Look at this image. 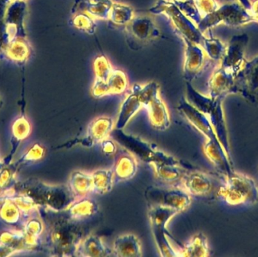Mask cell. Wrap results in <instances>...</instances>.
I'll return each mask as SVG.
<instances>
[{
    "mask_svg": "<svg viewBox=\"0 0 258 257\" xmlns=\"http://www.w3.org/2000/svg\"><path fill=\"white\" fill-rule=\"evenodd\" d=\"M177 110L190 125L206 137L203 152L218 172L224 177L233 173L234 172L233 161L227 156L207 116L192 105L186 98H181L177 106Z\"/></svg>",
    "mask_w": 258,
    "mask_h": 257,
    "instance_id": "obj_1",
    "label": "cell"
},
{
    "mask_svg": "<svg viewBox=\"0 0 258 257\" xmlns=\"http://www.w3.org/2000/svg\"><path fill=\"white\" fill-rule=\"evenodd\" d=\"M172 2L186 16H187L189 19L192 20L197 25H198L199 23L202 20V16L200 15L197 6H196L195 2Z\"/></svg>",
    "mask_w": 258,
    "mask_h": 257,
    "instance_id": "obj_36",
    "label": "cell"
},
{
    "mask_svg": "<svg viewBox=\"0 0 258 257\" xmlns=\"http://www.w3.org/2000/svg\"><path fill=\"white\" fill-rule=\"evenodd\" d=\"M98 211V205L93 199L87 197L76 199L66 210L68 217L74 221L80 222L93 217Z\"/></svg>",
    "mask_w": 258,
    "mask_h": 257,
    "instance_id": "obj_26",
    "label": "cell"
},
{
    "mask_svg": "<svg viewBox=\"0 0 258 257\" xmlns=\"http://www.w3.org/2000/svg\"><path fill=\"white\" fill-rule=\"evenodd\" d=\"M0 202H1V200H0Z\"/></svg>",
    "mask_w": 258,
    "mask_h": 257,
    "instance_id": "obj_44",
    "label": "cell"
},
{
    "mask_svg": "<svg viewBox=\"0 0 258 257\" xmlns=\"http://www.w3.org/2000/svg\"><path fill=\"white\" fill-rule=\"evenodd\" d=\"M74 24L76 27L83 30L89 34L95 33L96 25H95L94 18L88 15L86 12H77L74 14Z\"/></svg>",
    "mask_w": 258,
    "mask_h": 257,
    "instance_id": "obj_35",
    "label": "cell"
},
{
    "mask_svg": "<svg viewBox=\"0 0 258 257\" xmlns=\"http://www.w3.org/2000/svg\"><path fill=\"white\" fill-rule=\"evenodd\" d=\"M248 42V36L245 33L233 36L221 58V66L237 76L245 61L244 54Z\"/></svg>",
    "mask_w": 258,
    "mask_h": 257,
    "instance_id": "obj_13",
    "label": "cell"
},
{
    "mask_svg": "<svg viewBox=\"0 0 258 257\" xmlns=\"http://www.w3.org/2000/svg\"><path fill=\"white\" fill-rule=\"evenodd\" d=\"M186 94L187 101L207 116L227 156L232 161L228 129L222 104L223 100L220 98L215 99L203 95L192 87L190 81L186 83Z\"/></svg>",
    "mask_w": 258,
    "mask_h": 257,
    "instance_id": "obj_2",
    "label": "cell"
},
{
    "mask_svg": "<svg viewBox=\"0 0 258 257\" xmlns=\"http://www.w3.org/2000/svg\"><path fill=\"white\" fill-rule=\"evenodd\" d=\"M31 48L27 39H16L11 40L4 52L5 58L19 65H24L30 57Z\"/></svg>",
    "mask_w": 258,
    "mask_h": 257,
    "instance_id": "obj_27",
    "label": "cell"
},
{
    "mask_svg": "<svg viewBox=\"0 0 258 257\" xmlns=\"http://www.w3.org/2000/svg\"><path fill=\"white\" fill-rule=\"evenodd\" d=\"M179 254L180 256L186 257L209 256V247L207 237L202 232L196 234L179 251Z\"/></svg>",
    "mask_w": 258,
    "mask_h": 257,
    "instance_id": "obj_29",
    "label": "cell"
},
{
    "mask_svg": "<svg viewBox=\"0 0 258 257\" xmlns=\"http://www.w3.org/2000/svg\"><path fill=\"white\" fill-rule=\"evenodd\" d=\"M172 1L188 2V1H194V0H172Z\"/></svg>",
    "mask_w": 258,
    "mask_h": 257,
    "instance_id": "obj_42",
    "label": "cell"
},
{
    "mask_svg": "<svg viewBox=\"0 0 258 257\" xmlns=\"http://www.w3.org/2000/svg\"><path fill=\"white\" fill-rule=\"evenodd\" d=\"M112 255L110 250L96 235H89L82 240L77 248L76 256L84 257H105Z\"/></svg>",
    "mask_w": 258,
    "mask_h": 257,
    "instance_id": "obj_25",
    "label": "cell"
},
{
    "mask_svg": "<svg viewBox=\"0 0 258 257\" xmlns=\"http://www.w3.org/2000/svg\"><path fill=\"white\" fill-rule=\"evenodd\" d=\"M101 149L104 154L107 155H115L117 152V145L116 141L112 139L107 138L101 143Z\"/></svg>",
    "mask_w": 258,
    "mask_h": 257,
    "instance_id": "obj_39",
    "label": "cell"
},
{
    "mask_svg": "<svg viewBox=\"0 0 258 257\" xmlns=\"http://www.w3.org/2000/svg\"><path fill=\"white\" fill-rule=\"evenodd\" d=\"M202 46L212 60H218L224 55V46L222 42L216 38L205 37Z\"/></svg>",
    "mask_w": 258,
    "mask_h": 257,
    "instance_id": "obj_34",
    "label": "cell"
},
{
    "mask_svg": "<svg viewBox=\"0 0 258 257\" xmlns=\"http://www.w3.org/2000/svg\"><path fill=\"white\" fill-rule=\"evenodd\" d=\"M143 108L146 109L150 124L158 131H165L171 125L168 107L159 95V86L155 81L141 87Z\"/></svg>",
    "mask_w": 258,
    "mask_h": 257,
    "instance_id": "obj_9",
    "label": "cell"
},
{
    "mask_svg": "<svg viewBox=\"0 0 258 257\" xmlns=\"http://www.w3.org/2000/svg\"><path fill=\"white\" fill-rule=\"evenodd\" d=\"M238 1L245 9H249L251 8V3L250 0H238Z\"/></svg>",
    "mask_w": 258,
    "mask_h": 257,
    "instance_id": "obj_41",
    "label": "cell"
},
{
    "mask_svg": "<svg viewBox=\"0 0 258 257\" xmlns=\"http://www.w3.org/2000/svg\"><path fill=\"white\" fill-rule=\"evenodd\" d=\"M239 92L254 93L258 90V55L245 61L236 76Z\"/></svg>",
    "mask_w": 258,
    "mask_h": 257,
    "instance_id": "obj_22",
    "label": "cell"
},
{
    "mask_svg": "<svg viewBox=\"0 0 258 257\" xmlns=\"http://www.w3.org/2000/svg\"><path fill=\"white\" fill-rule=\"evenodd\" d=\"M93 183V192L98 195L110 193L114 183L113 170L99 169L91 174Z\"/></svg>",
    "mask_w": 258,
    "mask_h": 257,
    "instance_id": "obj_31",
    "label": "cell"
},
{
    "mask_svg": "<svg viewBox=\"0 0 258 257\" xmlns=\"http://www.w3.org/2000/svg\"><path fill=\"white\" fill-rule=\"evenodd\" d=\"M150 165L154 169L156 176L166 184H175L180 181L181 182L184 175L177 164L153 162Z\"/></svg>",
    "mask_w": 258,
    "mask_h": 257,
    "instance_id": "obj_30",
    "label": "cell"
},
{
    "mask_svg": "<svg viewBox=\"0 0 258 257\" xmlns=\"http://www.w3.org/2000/svg\"><path fill=\"white\" fill-rule=\"evenodd\" d=\"M84 231L79 222L69 217H59L51 224L48 241L50 252L54 256H74L83 239Z\"/></svg>",
    "mask_w": 258,
    "mask_h": 257,
    "instance_id": "obj_3",
    "label": "cell"
},
{
    "mask_svg": "<svg viewBox=\"0 0 258 257\" xmlns=\"http://www.w3.org/2000/svg\"><path fill=\"white\" fill-rule=\"evenodd\" d=\"M112 254L119 257H140L142 255L139 238L132 233L119 235L113 241Z\"/></svg>",
    "mask_w": 258,
    "mask_h": 257,
    "instance_id": "obj_24",
    "label": "cell"
},
{
    "mask_svg": "<svg viewBox=\"0 0 258 257\" xmlns=\"http://www.w3.org/2000/svg\"><path fill=\"white\" fill-rule=\"evenodd\" d=\"M145 196L148 208L162 206L176 210L180 213L187 209L191 204L190 195L178 187H150L146 190Z\"/></svg>",
    "mask_w": 258,
    "mask_h": 257,
    "instance_id": "obj_12",
    "label": "cell"
},
{
    "mask_svg": "<svg viewBox=\"0 0 258 257\" xmlns=\"http://www.w3.org/2000/svg\"><path fill=\"white\" fill-rule=\"evenodd\" d=\"M68 187L76 199L86 197L93 192L92 175L80 170L73 172L70 176Z\"/></svg>",
    "mask_w": 258,
    "mask_h": 257,
    "instance_id": "obj_28",
    "label": "cell"
},
{
    "mask_svg": "<svg viewBox=\"0 0 258 257\" xmlns=\"http://www.w3.org/2000/svg\"><path fill=\"white\" fill-rule=\"evenodd\" d=\"M179 214L178 211L162 206L149 207L148 217L152 232L158 250L162 256H179L167 238L166 226L168 222Z\"/></svg>",
    "mask_w": 258,
    "mask_h": 257,
    "instance_id": "obj_10",
    "label": "cell"
},
{
    "mask_svg": "<svg viewBox=\"0 0 258 257\" xmlns=\"http://www.w3.org/2000/svg\"><path fill=\"white\" fill-rule=\"evenodd\" d=\"M116 152L113 172L114 182H122L132 179L138 170L136 157L125 148Z\"/></svg>",
    "mask_w": 258,
    "mask_h": 257,
    "instance_id": "obj_19",
    "label": "cell"
},
{
    "mask_svg": "<svg viewBox=\"0 0 258 257\" xmlns=\"http://www.w3.org/2000/svg\"><path fill=\"white\" fill-rule=\"evenodd\" d=\"M248 10L252 17L253 22L258 24V0H254L251 3V8Z\"/></svg>",
    "mask_w": 258,
    "mask_h": 257,
    "instance_id": "obj_40",
    "label": "cell"
},
{
    "mask_svg": "<svg viewBox=\"0 0 258 257\" xmlns=\"http://www.w3.org/2000/svg\"><path fill=\"white\" fill-rule=\"evenodd\" d=\"M135 18L134 10L131 6L121 3H113L109 19L117 25L128 24Z\"/></svg>",
    "mask_w": 258,
    "mask_h": 257,
    "instance_id": "obj_32",
    "label": "cell"
},
{
    "mask_svg": "<svg viewBox=\"0 0 258 257\" xmlns=\"http://www.w3.org/2000/svg\"><path fill=\"white\" fill-rule=\"evenodd\" d=\"M127 25L130 34L138 40L147 42L159 37V29L150 17H135Z\"/></svg>",
    "mask_w": 258,
    "mask_h": 257,
    "instance_id": "obj_21",
    "label": "cell"
},
{
    "mask_svg": "<svg viewBox=\"0 0 258 257\" xmlns=\"http://www.w3.org/2000/svg\"><path fill=\"white\" fill-rule=\"evenodd\" d=\"M222 23L230 27H239L253 23V19L248 9L238 3H230L219 6L215 12L203 17L197 27L203 33Z\"/></svg>",
    "mask_w": 258,
    "mask_h": 257,
    "instance_id": "obj_8",
    "label": "cell"
},
{
    "mask_svg": "<svg viewBox=\"0 0 258 257\" xmlns=\"http://www.w3.org/2000/svg\"><path fill=\"white\" fill-rule=\"evenodd\" d=\"M12 0H0V57H4L5 50L9 42L6 25V14Z\"/></svg>",
    "mask_w": 258,
    "mask_h": 257,
    "instance_id": "obj_33",
    "label": "cell"
},
{
    "mask_svg": "<svg viewBox=\"0 0 258 257\" xmlns=\"http://www.w3.org/2000/svg\"><path fill=\"white\" fill-rule=\"evenodd\" d=\"M113 139L122 147L132 152L135 157H138L144 162L152 164L153 162L165 164H179V161L171 155L165 153L155 148L147 142L135 136L128 135L122 130L116 129L113 133Z\"/></svg>",
    "mask_w": 258,
    "mask_h": 257,
    "instance_id": "obj_7",
    "label": "cell"
},
{
    "mask_svg": "<svg viewBox=\"0 0 258 257\" xmlns=\"http://www.w3.org/2000/svg\"><path fill=\"white\" fill-rule=\"evenodd\" d=\"M23 187L27 197L33 203L45 205L56 212L66 211L77 199L68 186L47 185L34 181Z\"/></svg>",
    "mask_w": 258,
    "mask_h": 257,
    "instance_id": "obj_4",
    "label": "cell"
},
{
    "mask_svg": "<svg viewBox=\"0 0 258 257\" xmlns=\"http://www.w3.org/2000/svg\"><path fill=\"white\" fill-rule=\"evenodd\" d=\"M27 4L25 1L12 0L6 14V25L9 42L16 39H27L24 27Z\"/></svg>",
    "mask_w": 258,
    "mask_h": 257,
    "instance_id": "obj_14",
    "label": "cell"
},
{
    "mask_svg": "<svg viewBox=\"0 0 258 257\" xmlns=\"http://www.w3.org/2000/svg\"><path fill=\"white\" fill-rule=\"evenodd\" d=\"M194 2L202 18L215 12L219 7L216 0H194Z\"/></svg>",
    "mask_w": 258,
    "mask_h": 257,
    "instance_id": "obj_37",
    "label": "cell"
},
{
    "mask_svg": "<svg viewBox=\"0 0 258 257\" xmlns=\"http://www.w3.org/2000/svg\"><path fill=\"white\" fill-rule=\"evenodd\" d=\"M239 92L236 75L222 66L212 73L209 81V96L224 100L230 94Z\"/></svg>",
    "mask_w": 258,
    "mask_h": 257,
    "instance_id": "obj_15",
    "label": "cell"
},
{
    "mask_svg": "<svg viewBox=\"0 0 258 257\" xmlns=\"http://www.w3.org/2000/svg\"><path fill=\"white\" fill-rule=\"evenodd\" d=\"M141 84H135L121 106L116 122V129L123 130L132 118L143 108Z\"/></svg>",
    "mask_w": 258,
    "mask_h": 257,
    "instance_id": "obj_18",
    "label": "cell"
},
{
    "mask_svg": "<svg viewBox=\"0 0 258 257\" xmlns=\"http://www.w3.org/2000/svg\"><path fill=\"white\" fill-rule=\"evenodd\" d=\"M180 183L183 190L190 196H207L213 188L210 177L203 172H192L184 174Z\"/></svg>",
    "mask_w": 258,
    "mask_h": 257,
    "instance_id": "obj_20",
    "label": "cell"
},
{
    "mask_svg": "<svg viewBox=\"0 0 258 257\" xmlns=\"http://www.w3.org/2000/svg\"><path fill=\"white\" fill-rule=\"evenodd\" d=\"M2 216L5 220H9V222H15L18 219V211L15 205L9 202L4 205V208H2Z\"/></svg>",
    "mask_w": 258,
    "mask_h": 257,
    "instance_id": "obj_38",
    "label": "cell"
},
{
    "mask_svg": "<svg viewBox=\"0 0 258 257\" xmlns=\"http://www.w3.org/2000/svg\"><path fill=\"white\" fill-rule=\"evenodd\" d=\"M94 70L95 80L92 93L95 98L120 95L126 90L128 80L125 72L113 69L105 56L101 55L95 59Z\"/></svg>",
    "mask_w": 258,
    "mask_h": 257,
    "instance_id": "obj_6",
    "label": "cell"
},
{
    "mask_svg": "<svg viewBox=\"0 0 258 257\" xmlns=\"http://www.w3.org/2000/svg\"><path fill=\"white\" fill-rule=\"evenodd\" d=\"M153 14H163L171 20L173 25L177 29L181 36L191 42L201 45L205 36L197 24L184 15L171 0H159L150 9Z\"/></svg>",
    "mask_w": 258,
    "mask_h": 257,
    "instance_id": "obj_11",
    "label": "cell"
},
{
    "mask_svg": "<svg viewBox=\"0 0 258 257\" xmlns=\"http://www.w3.org/2000/svg\"><path fill=\"white\" fill-rule=\"evenodd\" d=\"M21 1H27V0H21Z\"/></svg>",
    "mask_w": 258,
    "mask_h": 257,
    "instance_id": "obj_43",
    "label": "cell"
},
{
    "mask_svg": "<svg viewBox=\"0 0 258 257\" xmlns=\"http://www.w3.org/2000/svg\"><path fill=\"white\" fill-rule=\"evenodd\" d=\"M185 43V59L183 65L184 78L191 81L200 73L205 61V54L200 45L183 37Z\"/></svg>",
    "mask_w": 258,
    "mask_h": 257,
    "instance_id": "obj_17",
    "label": "cell"
},
{
    "mask_svg": "<svg viewBox=\"0 0 258 257\" xmlns=\"http://www.w3.org/2000/svg\"><path fill=\"white\" fill-rule=\"evenodd\" d=\"M218 196L230 205H254L258 202V187L248 175L233 172L225 177Z\"/></svg>",
    "mask_w": 258,
    "mask_h": 257,
    "instance_id": "obj_5",
    "label": "cell"
},
{
    "mask_svg": "<svg viewBox=\"0 0 258 257\" xmlns=\"http://www.w3.org/2000/svg\"><path fill=\"white\" fill-rule=\"evenodd\" d=\"M113 4L112 0H77L72 13L86 12L93 18L108 20Z\"/></svg>",
    "mask_w": 258,
    "mask_h": 257,
    "instance_id": "obj_23",
    "label": "cell"
},
{
    "mask_svg": "<svg viewBox=\"0 0 258 257\" xmlns=\"http://www.w3.org/2000/svg\"><path fill=\"white\" fill-rule=\"evenodd\" d=\"M113 127L114 122L111 118L107 116L95 118L88 126L86 135L79 143L86 147L101 143L103 140L108 138L113 131Z\"/></svg>",
    "mask_w": 258,
    "mask_h": 257,
    "instance_id": "obj_16",
    "label": "cell"
}]
</instances>
